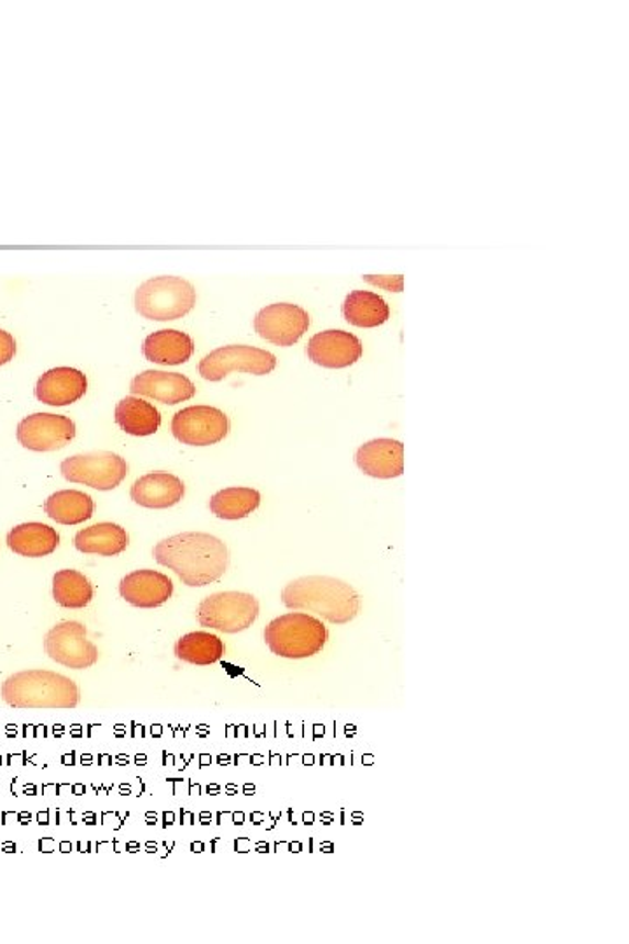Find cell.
I'll list each match as a JSON object with an SVG mask.
<instances>
[{
	"instance_id": "19",
	"label": "cell",
	"mask_w": 629,
	"mask_h": 944,
	"mask_svg": "<svg viewBox=\"0 0 629 944\" xmlns=\"http://www.w3.org/2000/svg\"><path fill=\"white\" fill-rule=\"evenodd\" d=\"M147 361L161 366H180L194 353L193 338L177 329L156 330L147 336L142 347Z\"/></svg>"
},
{
	"instance_id": "3",
	"label": "cell",
	"mask_w": 629,
	"mask_h": 944,
	"mask_svg": "<svg viewBox=\"0 0 629 944\" xmlns=\"http://www.w3.org/2000/svg\"><path fill=\"white\" fill-rule=\"evenodd\" d=\"M79 698L72 678L49 670L18 672L2 684V700L14 708H76Z\"/></svg>"
},
{
	"instance_id": "11",
	"label": "cell",
	"mask_w": 629,
	"mask_h": 944,
	"mask_svg": "<svg viewBox=\"0 0 629 944\" xmlns=\"http://www.w3.org/2000/svg\"><path fill=\"white\" fill-rule=\"evenodd\" d=\"M257 335L279 347H292L310 327L306 310L294 303H274L259 310L254 318Z\"/></svg>"
},
{
	"instance_id": "23",
	"label": "cell",
	"mask_w": 629,
	"mask_h": 944,
	"mask_svg": "<svg viewBox=\"0 0 629 944\" xmlns=\"http://www.w3.org/2000/svg\"><path fill=\"white\" fill-rule=\"evenodd\" d=\"M44 512L60 525L85 524L93 518L94 503L90 495L79 490H61L44 503Z\"/></svg>"
},
{
	"instance_id": "10",
	"label": "cell",
	"mask_w": 629,
	"mask_h": 944,
	"mask_svg": "<svg viewBox=\"0 0 629 944\" xmlns=\"http://www.w3.org/2000/svg\"><path fill=\"white\" fill-rule=\"evenodd\" d=\"M171 434L182 445L210 447L223 441L229 434L226 413L212 406H189L176 413L171 420Z\"/></svg>"
},
{
	"instance_id": "27",
	"label": "cell",
	"mask_w": 629,
	"mask_h": 944,
	"mask_svg": "<svg viewBox=\"0 0 629 944\" xmlns=\"http://www.w3.org/2000/svg\"><path fill=\"white\" fill-rule=\"evenodd\" d=\"M93 586L81 572L58 571L53 577V598L65 609H82L93 600Z\"/></svg>"
},
{
	"instance_id": "16",
	"label": "cell",
	"mask_w": 629,
	"mask_h": 944,
	"mask_svg": "<svg viewBox=\"0 0 629 944\" xmlns=\"http://www.w3.org/2000/svg\"><path fill=\"white\" fill-rule=\"evenodd\" d=\"M360 471L378 480L403 476L404 445L397 439L381 438L366 442L357 450Z\"/></svg>"
},
{
	"instance_id": "22",
	"label": "cell",
	"mask_w": 629,
	"mask_h": 944,
	"mask_svg": "<svg viewBox=\"0 0 629 944\" xmlns=\"http://www.w3.org/2000/svg\"><path fill=\"white\" fill-rule=\"evenodd\" d=\"M116 424L130 436H153L161 425V415L153 404L130 395L116 406Z\"/></svg>"
},
{
	"instance_id": "12",
	"label": "cell",
	"mask_w": 629,
	"mask_h": 944,
	"mask_svg": "<svg viewBox=\"0 0 629 944\" xmlns=\"http://www.w3.org/2000/svg\"><path fill=\"white\" fill-rule=\"evenodd\" d=\"M16 438L26 450H61L76 438V424L65 415L34 413L18 424Z\"/></svg>"
},
{
	"instance_id": "20",
	"label": "cell",
	"mask_w": 629,
	"mask_h": 944,
	"mask_svg": "<svg viewBox=\"0 0 629 944\" xmlns=\"http://www.w3.org/2000/svg\"><path fill=\"white\" fill-rule=\"evenodd\" d=\"M9 550L26 557V559H43L55 553L60 546V536L55 528L44 524H23L14 527L8 533Z\"/></svg>"
},
{
	"instance_id": "28",
	"label": "cell",
	"mask_w": 629,
	"mask_h": 944,
	"mask_svg": "<svg viewBox=\"0 0 629 944\" xmlns=\"http://www.w3.org/2000/svg\"><path fill=\"white\" fill-rule=\"evenodd\" d=\"M16 353V341L8 330L0 329V366L8 364L13 361Z\"/></svg>"
},
{
	"instance_id": "1",
	"label": "cell",
	"mask_w": 629,
	"mask_h": 944,
	"mask_svg": "<svg viewBox=\"0 0 629 944\" xmlns=\"http://www.w3.org/2000/svg\"><path fill=\"white\" fill-rule=\"evenodd\" d=\"M156 562L179 575L191 588H203L226 574L229 551L218 537L205 532H184L156 544Z\"/></svg>"
},
{
	"instance_id": "8",
	"label": "cell",
	"mask_w": 629,
	"mask_h": 944,
	"mask_svg": "<svg viewBox=\"0 0 629 944\" xmlns=\"http://www.w3.org/2000/svg\"><path fill=\"white\" fill-rule=\"evenodd\" d=\"M277 368V357L249 345H227L203 357L198 371L209 382H221L233 371L270 374Z\"/></svg>"
},
{
	"instance_id": "14",
	"label": "cell",
	"mask_w": 629,
	"mask_h": 944,
	"mask_svg": "<svg viewBox=\"0 0 629 944\" xmlns=\"http://www.w3.org/2000/svg\"><path fill=\"white\" fill-rule=\"evenodd\" d=\"M130 391L133 395L150 397L159 403L173 404L193 400L196 386L186 374L149 370L133 378Z\"/></svg>"
},
{
	"instance_id": "15",
	"label": "cell",
	"mask_w": 629,
	"mask_h": 944,
	"mask_svg": "<svg viewBox=\"0 0 629 944\" xmlns=\"http://www.w3.org/2000/svg\"><path fill=\"white\" fill-rule=\"evenodd\" d=\"M121 597L125 598L133 607L141 609H155L170 600L173 595V583L168 575L161 572L135 571L125 575L120 584Z\"/></svg>"
},
{
	"instance_id": "7",
	"label": "cell",
	"mask_w": 629,
	"mask_h": 944,
	"mask_svg": "<svg viewBox=\"0 0 629 944\" xmlns=\"http://www.w3.org/2000/svg\"><path fill=\"white\" fill-rule=\"evenodd\" d=\"M60 469L70 483L91 486L100 492L117 488L128 474L126 460L112 451H90L69 457L61 462Z\"/></svg>"
},
{
	"instance_id": "13",
	"label": "cell",
	"mask_w": 629,
	"mask_h": 944,
	"mask_svg": "<svg viewBox=\"0 0 629 944\" xmlns=\"http://www.w3.org/2000/svg\"><path fill=\"white\" fill-rule=\"evenodd\" d=\"M306 353L315 364L339 370L359 361L362 357V344L356 335L347 330H322L310 339Z\"/></svg>"
},
{
	"instance_id": "25",
	"label": "cell",
	"mask_w": 629,
	"mask_h": 944,
	"mask_svg": "<svg viewBox=\"0 0 629 944\" xmlns=\"http://www.w3.org/2000/svg\"><path fill=\"white\" fill-rule=\"evenodd\" d=\"M226 648L223 640L209 631H193L180 637L176 644V656L191 665L209 666L223 660Z\"/></svg>"
},
{
	"instance_id": "24",
	"label": "cell",
	"mask_w": 629,
	"mask_h": 944,
	"mask_svg": "<svg viewBox=\"0 0 629 944\" xmlns=\"http://www.w3.org/2000/svg\"><path fill=\"white\" fill-rule=\"evenodd\" d=\"M342 315L351 326L378 327L390 317V308L383 297L371 291H353L342 305Z\"/></svg>"
},
{
	"instance_id": "26",
	"label": "cell",
	"mask_w": 629,
	"mask_h": 944,
	"mask_svg": "<svg viewBox=\"0 0 629 944\" xmlns=\"http://www.w3.org/2000/svg\"><path fill=\"white\" fill-rule=\"evenodd\" d=\"M261 506V494L249 486L224 488L210 498V512L221 519H242Z\"/></svg>"
},
{
	"instance_id": "5",
	"label": "cell",
	"mask_w": 629,
	"mask_h": 944,
	"mask_svg": "<svg viewBox=\"0 0 629 944\" xmlns=\"http://www.w3.org/2000/svg\"><path fill=\"white\" fill-rule=\"evenodd\" d=\"M196 305V289L180 277H155L135 292V308L149 321H177Z\"/></svg>"
},
{
	"instance_id": "9",
	"label": "cell",
	"mask_w": 629,
	"mask_h": 944,
	"mask_svg": "<svg viewBox=\"0 0 629 944\" xmlns=\"http://www.w3.org/2000/svg\"><path fill=\"white\" fill-rule=\"evenodd\" d=\"M88 630L78 621H61L44 637L47 656L67 668L85 670L99 661V649L86 639Z\"/></svg>"
},
{
	"instance_id": "18",
	"label": "cell",
	"mask_w": 629,
	"mask_h": 944,
	"mask_svg": "<svg viewBox=\"0 0 629 944\" xmlns=\"http://www.w3.org/2000/svg\"><path fill=\"white\" fill-rule=\"evenodd\" d=\"M86 391H88L86 374L67 366L46 371L35 386L37 400L47 406H69L78 403Z\"/></svg>"
},
{
	"instance_id": "2",
	"label": "cell",
	"mask_w": 629,
	"mask_h": 944,
	"mask_svg": "<svg viewBox=\"0 0 629 944\" xmlns=\"http://www.w3.org/2000/svg\"><path fill=\"white\" fill-rule=\"evenodd\" d=\"M283 606L308 610L333 625H347L360 613V597L345 581L327 575H306L291 581L282 592Z\"/></svg>"
},
{
	"instance_id": "6",
	"label": "cell",
	"mask_w": 629,
	"mask_h": 944,
	"mask_svg": "<svg viewBox=\"0 0 629 944\" xmlns=\"http://www.w3.org/2000/svg\"><path fill=\"white\" fill-rule=\"evenodd\" d=\"M259 616V602L250 593L223 592L203 598L198 606V621L223 633L249 630Z\"/></svg>"
},
{
	"instance_id": "21",
	"label": "cell",
	"mask_w": 629,
	"mask_h": 944,
	"mask_svg": "<svg viewBox=\"0 0 629 944\" xmlns=\"http://www.w3.org/2000/svg\"><path fill=\"white\" fill-rule=\"evenodd\" d=\"M130 537L125 528L116 524H97L82 528L74 537L76 550L85 554L117 557L128 548Z\"/></svg>"
},
{
	"instance_id": "4",
	"label": "cell",
	"mask_w": 629,
	"mask_h": 944,
	"mask_svg": "<svg viewBox=\"0 0 629 944\" xmlns=\"http://www.w3.org/2000/svg\"><path fill=\"white\" fill-rule=\"evenodd\" d=\"M329 631L321 619L306 613H291L266 627L265 640L271 653L289 660H304L321 653Z\"/></svg>"
},
{
	"instance_id": "17",
	"label": "cell",
	"mask_w": 629,
	"mask_h": 944,
	"mask_svg": "<svg viewBox=\"0 0 629 944\" xmlns=\"http://www.w3.org/2000/svg\"><path fill=\"white\" fill-rule=\"evenodd\" d=\"M186 486L180 477L170 472H149L133 483L132 501L149 509H167L184 498Z\"/></svg>"
}]
</instances>
